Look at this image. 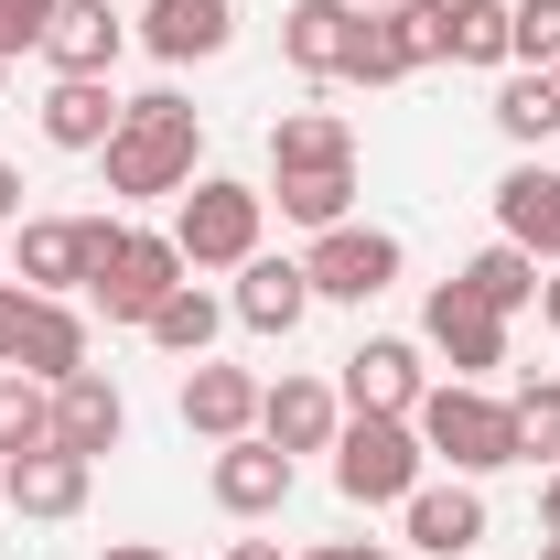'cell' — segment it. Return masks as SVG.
I'll list each match as a JSON object with an SVG mask.
<instances>
[{
    "instance_id": "6da1fadb",
    "label": "cell",
    "mask_w": 560,
    "mask_h": 560,
    "mask_svg": "<svg viewBox=\"0 0 560 560\" xmlns=\"http://www.w3.org/2000/svg\"><path fill=\"white\" fill-rule=\"evenodd\" d=\"M195 151H206V130H195V108L173 97V86H151V97H130L119 108V130H108V195L119 206H151V195H184L195 184Z\"/></svg>"
},
{
    "instance_id": "7a4b0ae2",
    "label": "cell",
    "mask_w": 560,
    "mask_h": 560,
    "mask_svg": "<svg viewBox=\"0 0 560 560\" xmlns=\"http://www.w3.org/2000/svg\"><path fill=\"white\" fill-rule=\"evenodd\" d=\"M184 248H173V226H119V215H97V259H86V302L108 313V324H151L173 291H184Z\"/></svg>"
},
{
    "instance_id": "3957f363",
    "label": "cell",
    "mask_w": 560,
    "mask_h": 560,
    "mask_svg": "<svg viewBox=\"0 0 560 560\" xmlns=\"http://www.w3.org/2000/svg\"><path fill=\"white\" fill-rule=\"evenodd\" d=\"M420 442H431V464H453V475H506V464H528L517 453V410L495 399V388H475V377H442V388H420Z\"/></svg>"
},
{
    "instance_id": "277c9868",
    "label": "cell",
    "mask_w": 560,
    "mask_h": 560,
    "mask_svg": "<svg viewBox=\"0 0 560 560\" xmlns=\"http://www.w3.org/2000/svg\"><path fill=\"white\" fill-rule=\"evenodd\" d=\"M420 464H431V442H420V420H399V410H355L346 431H335V486H346V506H410Z\"/></svg>"
},
{
    "instance_id": "5b68a950",
    "label": "cell",
    "mask_w": 560,
    "mask_h": 560,
    "mask_svg": "<svg viewBox=\"0 0 560 560\" xmlns=\"http://www.w3.org/2000/svg\"><path fill=\"white\" fill-rule=\"evenodd\" d=\"M259 215H270L259 184L195 173V184L173 195V248H184V270H248V259H259Z\"/></svg>"
},
{
    "instance_id": "8992f818",
    "label": "cell",
    "mask_w": 560,
    "mask_h": 560,
    "mask_svg": "<svg viewBox=\"0 0 560 560\" xmlns=\"http://www.w3.org/2000/svg\"><path fill=\"white\" fill-rule=\"evenodd\" d=\"M302 280H313V302H377L388 280H399V237L388 226H324L313 248H302Z\"/></svg>"
},
{
    "instance_id": "52a82bcc",
    "label": "cell",
    "mask_w": 560,
    "mask_h": 560,
    "mask_svg": "<svg viewBox=\"0 0 560 560\" xmlns=\"http://www.w3.org/2000/svg\"><path fill=\"white\" fill-rule=\"evenodd\" d=\"M420 346L442 355L453 377H475V388H486L495 366H506V313H486L464 280H442V291L420 302Z\"/></svg>"
},
{
    "instance_id": "ba28073f",
    "label": "cell",
    "mask_w": 560,
    "mask_h": 560,
    "mask_svg": "<svg viewBox=\"0 0 560 560\" xmlns=\"http://www.w3.org/2000/svg\"><path fill=\"white\" fill-rule=\"evenodd\" d=\"M86 259H97V215H22V248H11V280L66 302L86 291Z\"/></svg>"
},
{
    "instance_id": "9c48e42d",
    "label": "cell",
    "mask_w": 560,
    "mask_h": 560,
    "mask_svg": "<svg viewBox=\"0 0 560 560\" xmlns=\"http://www.w3.org/2000/svg\"><path fill=\"white\" fill-rule=\"evenodd\" d=\"M86 486H97V464L66 453V442H33V453H11V464H0V506H11V517H44V528L75 517Z\"/></svg>"
},
{
    "instance_id": "30bf717a",
    "label": "cell",
    "mask_w": 560,
    "mask_h": 560,
    "mask_svg": "<svg viewBox=\"0 0 560 560\" xmlns=\"http://www.w3.org/2000/svg\"><path fill=\"white\" fill-rule=\"evenodd\" d=\"M206 495L226 506V517H280L291 506V453L280 442H215V464H206Z\"/></svg>"
},
{
    "instance_id": "8fae6325",
    "label": "cell",
    "mask_w": 560,
    "mask_h": 560,
    "mask_svg": "<svg viewBox=\"0 0 560 560\" xmlns=\"http://www.w3.org/2000/svg\"><path fill=\"white\" fill-rule=\"evenodd\" d=\"M399 528H410V550H431V560H464V550H486V495H475V475H453V486H431L420 475V495L399 506Z\"/></svg>"
},
{
    "instance_id": "7c38bea8",
    "label": "cell",
    "mask_w": 560,
    "mask_h": 560,
    "mask_svg": "<svg viewBox=\"0 0 560 560\" xmlns=\"http://www.w3.org/2000/svg\"><path fill=\"white\" fill-rule=\"evenodd\" d=\"M420 388H431V366H420L410 335H366V346L346 355V388H335V399H346V410H399L410 420Z\"/></svg>"
},
{
    "instance_id": "4fadbf2b",
    "label": "cell",
    "mask_w": 560,
    "mask_h": 560,
    "mask_svg": "<svg viewBox=\"0 0 560 560\" xmlns=\"http://www.w3.org/2000/svg\"><path fill=\"white\" fill-rule=\"evenodd\" d=\"M335 431H346V399H335L324 377H280V388H259V442H280L291 464H302V453H335Z\"/></svg>"
},
{
    "instance_id": "5bb4252c",
    "label": "cell",
    "mask_w": 560,
    "mask_h": 560,
    "mask_svg": "<svg viewBox=\"0 0 560 560\" xmlns=\"http://www.w3.org/2000/svg\"><path fill=\"white\" fill-rule=\"evenodd\" d=\"M495 237L560 270V173H550V162H517V173H495Z\"/></svg>"
},
{
    "instance_id": "9a60e30c",
    "label": "cell",
    "mask_w": 560,
    "mask_h": 560,
    "mask_svg": "<svg viewBox=\"0 0 560 560\" xmlns=\"http://www.w3.org/2000/svg\"><path fill=\"white\" fill-rule=\"evenodd\" d=\"M55 442H66V453H86V464H97V453H119V442H130V399H119L97 366L55 377Z\"/></svg>"
},
{
    "instance_id": "2e32d148",
    "label": "cell",
    "mask_w": 560,
    "mask_h": 560,
    "mask_svg": "<svg viewBox=\"0 0 560 560\" xmlns=\"http://www.w3.org/2000/svg\"><path fill=\"white\" fill-rule=\"evenodd\" d=\"M184 431H206V442H248V431H259V377L195 355V366H184Z\"/></svg>"
},
{
    "instance_id": "e0dca14e",
    "label": "cell",
    "mask_w": 560,
    "mask_h": 560,
    "mask_svg": "<svg viewBox=\"0 0 560 560\" xmlns=\"http://www.w3.org/2000/svg\"><path fill=\"white\" fill-rule=\"evenodd\" d=\"M140 44L162 55V66H206L237 44V0H151L140 11Z\"/></svg>"
},
{
    "instance_id": "ac0fdd59",
    "label": "cell",
    "mask_w": 560,
    "mask_h": 560,
    "mask_svg": "<svg viewBox=\"0 0 560 560\" xmlns=\"http://www.w3.org/2000/svg\"><path fill=\"white\" fill-rule=\"evenodd\" d=\"M355 33H366L355 0H291V11H280V55H291L302 75H346L355 66Z\"/></svg>"
},
{
    "instance_id": "d6986e66",
    "label": "cell",
    "mask_w": 560,
    "mask_h": 560,
    "mask_svg": "<svg viewBox=\"0 0 560 560\" xmlns=\"http://www.w3.org/2000/svg\"><path fill=\"white\" fill-rule=\"evenodd\" d=\"M119 44H130V22L108 0H55V22H44V66L55 75H108Z\"/></svg>"
},
{
    "instance_id": "ffe728a7",
    "label": "cell",
    "mask_w": 560,
    "mask_h": 560,
    "mask_svg": "<svg viewBox=\"0 0 560 560\" xmlns=\"http://www.w3.org/2000/svg\"><path fill=\"white\" fill-rule=\"evenodd\" d=\"M119 108H130V97H119L108 75H55L33 119H44V140H55V151H108V130H119Z\"/></svg>"
},
{
    "instance_id": "44dd1931",
    "label": "cell",
    "mask_w": 560,
    "mask_h": 560,
    "mask_svg": "<svg viewBox=\"0 0 560 560\" xmlns=\"http://www.w3.org/2000/svg\"><path fill=\"white\" fill-rule=\"evenodd\" d=\"M226 313H237L248 335H291V324L313 313V280H302V259H270V248H259V259L237 270V291H226Z\"/></svg>"
},
{
    "instance_id": "7402d4cb",
    "label": "cell",
    "mask_w": 560,
    "mask_h": 560,
    "mask_svg": "<svg viewBox=\"0 0 560 560\" xmlns=\"http://www.w3.org/2000/svg\"><path fill=\"white\" fill-rule=\"evenodd\" d=\"M11 366H22V377H44V388L75 377V366H86V313L33 291V313H22V355H11Z\"/></svg>"
},
{
    "instance_id": "603a6c76",
    "label": "cell",
    "mask_w": 560,
    "mask_h": 560,
    "mask_svg": "<svg viewBox=\"0 0 560 560\" xmlns=\"http://www.w3.org/2000/svg\"><path fill=\"white\" fill-rule=\"evenodd\" d=\"M346 162H355V130L335 119V108H291V119L270 130V173L280 184H291V173H346Z\"/></svg>"
},
{
    "instance_id": "cb8c5ba5",
    "label": "cell",
    "mask_w": 560,
    "mask_h": 560,
    "mask_svg": "<svg viewBox=\"0 0 560 560\" xmlns=\"http://www.w3.org/2000/svg\"><path fill=\"white\" fill-rule=\"evenodd\" d=\"M140 335H151L162 355H184V366H195V355H215V335H226V302H215L206 280H184V291H173V302H162Z\"/></svg>"
},
{
    "instance_id": "d4e9b609",
    "label": "cell",
    "mask_w": 560,
    "mask_h": 560,
    "mask_svg": "<svg viewBox=\"0 0 560 560\" xmlns=\"http://www.w3.org/2000/svg\"><path fill=\"white\" fill-rule=\"evenodd\" d=\"M495 130L517 140V151L560 140V75H550V66H517L506 86H495Z\"/></svg>"
},
{
    "instance_id": "484cf974",
    "label": "cell",
    "mask_w": 560,
    "mask_h": 560,
    "mask_svg": "<svg viewBox=\"0 0 560 560\" xmlns=\"http://www.w3.org/2000/svg\"><path fill=\"white\" fill-rule=\"evenodd\" d=\"M453 280H464L486 313H528V302H539V259H528V248H506V237H495V248H475Z\"/></svg>"
},
{
    "instance_id": "4316f807",
    "label": "cell",
    "mask_w": 560,
    "mask_h": 560,
    "mask_svg": "<svg viewBox=\"0 0 560 560\" xmlns=\"http://www.w3.org/2000/svg\"><path fill=\"white\" fill-rule=\"evenodd\" d=\"M33 442H55V388L22 377V366H0V464L33 453Z\"/></svg>"
},
{
    "instance_id": "83f0119b",
    "label": "cell",
    "mask_w": 560,
    "mask_h": 560,
    "mask_svg": "<svg viewBox=\"0 0 560 560\" xmlns=\"http://www.w3.org/2000/svg\"><path fill=\"white\" fill-rule=\"evenodd\" d=\"M346 206H355V162H346V173H291V184H280V215L313 226V237L346 226Z\"/></svg>"
},
{
    "instance_id": "f1b7e54d",
    "label": "cell",
    "mask_w": 560,
    "mask_h": 560,
    "mask_svg": "<svg viewBox=\"0 0 560 560\" xmlns=\"http://www.w3.org/2000/svg\"><path fill=\"white\" fill-rule=\"evenodd\" d=\"M453 66H517V44H506V0H453Z\"/></svg>"
},
{
    "instance_id": "f546056e",
    "label": "cell",
    "mask_w": 560,
    "mask_h": 560,
    "mask_svg": "<svg viewBox=\"0 0 560 560\" xmlns=\"http://www.w3.org/2000/svg\"><path fill=\"white\" fill-rule=\"evenodd\" d=\"M506 410H517V453L528 464H560V377H528Z\"/></svg>"
},
{
    "instance_id": "4dcf8cb0",
    "label": "cell",
    "mask_w": 560,
    "mask_h": 560,
    "mask_svg": "<svg viewBox=\"0 0 560 560\" xmlns=\"http://www.w3.org/2000/svg\"><path fill=\"white\" fill-rule=\"evenodd\" d=\"M506 44L517 66H560V0H506Z\"/></svg>"
},
{
    "instance_id": "1f68e13d",
    "label": "cell",
    "mask_w": 560,
    "mask_h": 560,
    "mask_svg": "<svg viewBox=\"0 0 560 560\" xmlns=\"http://www.w3.org/2000/svg\"><path fill=\"white\" fill-rule=\"evenodd\" d=\"M44 22H55V0H0V66L44 55Z\"/></svg>"
},
{
    "instance_id": "d6a6232c",
    "label": "cell",
    "mask_w": 560,
    "mask_h": 560,
    "mask_svg": "<svg viewBox=\"0 0 560 560\" xmlns=\"http://www.w3.org/2000/svg\"><path fill=\"white\" fill-rule=\"evenodd\" d=\"M22 313H33V291H22V280H0V366L22 355Z\"/></svg>"
},
{
    "instance_id": "836d02e7",
    "label": "cell",
    "mask_w": 560,
    "mask_h": 560,
    "mask_svg": "<svg viewBox=\"0 0 560 560\" xmlns=\"http://www.w3.org/2000/svg\"><path fill=\"white\" fill-rule=\"evenodd\" d=\"M302 560H388L377 539H324V550H302Z\"/></svg>"
},
{
    "instance_id": "e575fe53",
    "label": "cell",
    "mask_w": 560,
    "mask_h": 560,
    "mask_svg": "<svg viewBox=\"0 0 560 560\" xmlns=\"http://www.w3.org/2000/svg\"><path fill=\"white\" fill-rule=\"evenodd\" d=\"M0 226H22V173L0 162Z\"/></svg>"
},
{
    "instance_id": "d590c367",
    "label": "cell",
    "mask_w": 560,
    "mask_h": 560,
    "mask_svg": "<svg viewBox=\"0 0 560 560\" xmlns=\"http://www.w3.org/2000/svg\"><path fill=\"white\" fill-rule=\"evenodd\" d=\"M226 560H291L280 539H226Z\"/></svg>"
},
{
    "instance_id": "8d00e7d4",
    "label": "cell",
    "mask_w": 560,
    "mask_h": 560,
    "mask_svg": "<svg viewBox=\"0 0 560 560\" xmlns=\"http://www.w3.org/2000/svg\"><path fill=\"white\" fill-rule=\"evenodd\" d=\"M97 560H173L162 539H119V550H97Z\"/></svg>"
},
{
    "instance_id": "74e56055",
    "label": "cell",
    "mask_w": 560,
    "mask_h": 560,
    "mask_svg": "<svg viewBox=\"0 0 560 560\" xmlns=\"http://www.w3.org/2000/svg\"><path fill=\"white\" fill-rule=\"evenodd\" d=\"M539 528L560 539V464H550V486H539Z\"/></svg>"
},
{
    "instance_id": "f35d334b",
    "label": "cell",
    "mask_w": 560,
    "mask_h": 560,
    "mask_svg": "<svg viewBox=\"0 0 560 560\" xmlns=\"http://www.w3.org/2000/svg\"><path fill=\"white\" fill-rule=\"evenodd\" d=\"M539 313H550V324H560V270H550V280H539Z\"/></svg>"
},
{
    "instance_id": "ab89813d",
    "label": "cell",
    "mask_w": 560,
    "mask_h": 560,
    "mask_svg": "<svg viewBox=\"0 0 560 560\" xmlns=\"http://www.w3.org/2000/svg\"><path fill=\"white\" fill-rule=\"evenodd\" d=\"M355 11H399V0H355Z\"/></svg>"
},
{
    "instance_id": "60d3db41",
    "label": "cell",
    "mask_w": 560,
    "mask_h": 560,
    "mask_svg": "<svg viewBox=\"0 0 560 560\" xmlns=\"http://www.w3.org/2000/svg\"><path fill=\"white\" fill-rule=\"evenodd\" d=\"M539 560H560V539H550V550H539Z\"/></svg>"
},
{
    "instance_id": "b9f144b4",
    "label": "cell",
    "mask_w": 560,
    "mask_h": 560,
    "mask_svg": "<svg viewBox=\"0 0 560 560\" xmlns=\"http://www.w3.org/2000/svg\"><path fill=\"white\" fill-rule=\"evenodd\" d=\"M0 86H11V66H0Z\"/></svg>"
},
{
    "instance_id": "7bdbcfd3",
    "label": "cell",
    "mask_w": 560,
    "mask_h": 560,
    "mask_svg": "<svg viewBox=\"0 0 560 560\" xmlns=\"http://www.w3.org/2000/svg\"><path fill=\"white\" fill-rule=\"evenodd\" d=\"M0 280H11V270H0Z\"/></svg>"
},
{
    "instance_id": "ee69618b",
    "label": "cell",
    "mask_w": 560,
    "mask_h": 560,
    "mask_svg": "<svg viewBox=\"0 0 560 560\" xmlns=\"http://www.w3.org/2000/svg\"><path fill=\"white\" fill-rule=\"evenodd\" d=\"M550 75H560V66H550Z\"/></svg>"
}]
</instances>
